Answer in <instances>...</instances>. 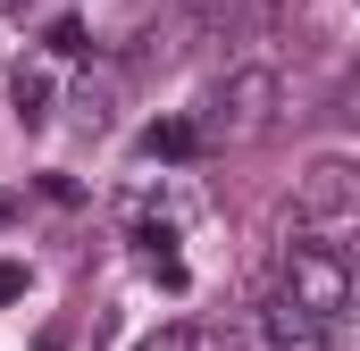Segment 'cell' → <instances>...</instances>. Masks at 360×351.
<instances>
[{"mask_svg": "<svg viewBox=\"0 0 360 351\" xmlns=\"http://www.w3.org/2000/svg\"><path fill=\"white\" fill-rule=\"evenodd\" d=\"M269 117H276V67L243 59V67H226L218 92H210L201 143H252V134H269Z\"/></svg>", "mask_w": 360, "mask_h": 351, "instance_id": "cell-1", "label": "cell"}, {"mask_svg": "<svg viewBox=\"0 0 360 351\" xmlns=\"http://www.w3.org/2000/svg\"><path fill=\"white\" fill-rule=\"evenodd\" d=\"M285 301H302L319 326H335L344 310H352V260L335 251V243H285V284H276Z\"/></svg>", "mask_w": 360, "mask_h": 351, "instance_id": "cell-2", "label": "cell"}, {"mask_svg": "<svg viewBox=\"0 0 360 351\" xmlns=\"http://www.w3.org/2000/svg\"><path fill=\"white\" fill-rule=\"evenodd\" d=\"M293 209H302V226H360V168L352 159H319L293 184Z\"/></svg>", "mask_w": 360, "mask_h": 351, "instance_id": "cell-3", "label": "cell"}, {"mask_svg": "<svg viewBox=\"0 0 360 351\" xmlns=\"http://www.w3.org/2000/svg\"><path fill=\"white\" fill-rule=\"evenodd\" d=\"M260 326H269V343H276V351H327V326H319L302 301H285V293L260 310Z\"/></svg>", "mask_w": 360, "mask_h": 351, "instance_id": "cell-4", "label": "cell"}, {"mask_svg": "<svg viewBox=\"0 0 360 351\" xmlns=\"http://www.w3.org/2000/svg\"><path fill=\"white\" fill-rule=\"evenodd\" d=\"M8 109H17L25 126H42V117H51V76H42V67H17V76H8Z\"/></svg>", "mask_w": 360, "mask_h": 351, "instance_id": "cell-5", "label": "cell"}, {"mask_svg": "<svg viewBox=\"0 0 360 351\" xmlns=\"http://www.w3.org/2000/svg\"><path fill=\"white\" fill-rule=\"evenodd\" d=\"M143 151H151V159H193V151H201V126L168 117V126H151V134H143Z\"/></svg>", "mask_w": 360, "mask_h": 351, "instance_id": "cell-6", "label": "cell"}, {"mask_svg": "<svg viewBox=\"0 0 360 351\" xmlns=\"http://www.w3.org/2000/svg\"><path fill=\"white\" fill-rule=\"evenodd\" d=\"M51 51H59V59H84V51H92V34L76 25V17H51Z\"/></svg>", "mask_w": 360, "mask_h": 351, "instance_id": "cell-7", "label": "cell"}, {"mask_svg": "<svg viewBox=\"0 0 360 351\" xmlns=\"http://www.w3.org/2000/svg\"><path fill=\"white\" fill-rule=\"evenodd\" d=\"M134 351H201V335H193V326H151Z\"/></svg>", "mask_w": 360, "mask_h": 351, "instance_id": "cell-8", "label": "cell"}, {"mask_svg": "<svg viewBox=\"0 0 360 351\" xmlns=\"http://www.w3.org/2000/svg\"><path fill=\"white\" fill-rule=\"evenodd\" d=\"M327 343H335V351H360V293H352V310L327 326Z\"/></svg>", "mask_w": 360, "mask_h": 351, "instance_id": "cell-9", "label": "cell"}, {"mask_svg": "<svg viewBox=\"0 0 360 351\" xmlns=\"http://www.w3.org/2000/svg\"><path fill=\"white\" fill-rule=\"evenodd\" d=\"M17 293H25V267H17V260H0V310H8Z\"/></svg>", "mask_w": 360, "mask_h": 351, "instance_id": "cell-10", "label": "cell"}, {"mask_svg": "<svg viewBox=\"0 0 360 351\" xmlns=\"http://www.w3.org/2000/svg\"><path fill=\"white\" fill-rule=\"evenodd\" d=\"M344 260H352V293H360V243H352V251H344Z\"/></svg>", "mask_w": 360, "mask_h": 351, "instance_id": "cell-11", "label": "cell"}, {"mask_svg": "<svg viewBox=\"0 0 360 351\" xmlns=\"http://www.w3.org/2000/svg\"><path fill=\"white\" fill-rule=\"evenodd\" d=\"M344 100H352V117H360V67H352V92H344Z\"/></svg>", "mask_w": 360, "mask_h": 351, "instance_id": "cell-12", "label": "cell"}, {"mask_svg": "<svg viewBox=\"0 0 360 351\" xmlns=\"http://www.w3.org/2000/svg\"><path fill=\"white\" fill-rule=\"evenodd\" d=\"M0 226H8V201H0Z\"/></svg>", "mask_w": 360, "mask_h": 351, "instance_id": "cell-13", "label": "cell"}]
</instances>
